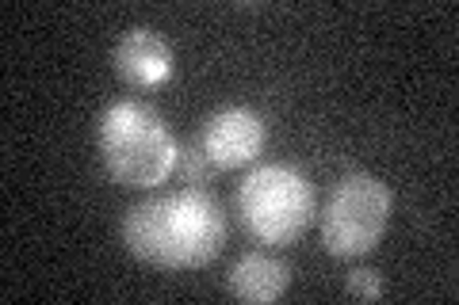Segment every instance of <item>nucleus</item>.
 Segmentation results:
<instances>
[{
	"label": "nucleus",
	"instance_id": "obj_1",
	"mask_svg": "<svg viewBox=\"0 0 459 305\" xmlns=\"http://www.w3.org/2000/svg\"><path fill=\"white\" fill-rule=\"evenodd\" d=\"M126 252L161 271L207 267L226 244L222 202L204 187H180L169 195L134 202L123 217Z\"/></svg>",
	"mask_w": 459,
	"mask_h": 305
},
{
	"label": "nucleus",
	"instance_id": "obj_2",
	"mask_svg": "<svg viewBox=\"0 0 459 305\" xmlns=\"http://www.w3.org/2000/svg\"><path fill=\"white\" fill-rule=\"evenodd\" d=\"M100 157L108 176L131 191L161 187L177 172L180 145L172 138L169 123L142 99H115L100 114Z\"/></svg>",
	"mask_w": 459,
	"mask_h": 305
},
{
	"label": "nucleus",
	"instance_id": "obj_3",
	"mask_svg": "<svg viewBox=\"0 0 459 305\" xmlns=\"http://www.w3.org/2000/svg\"><path fill=\"white\" fill-rule=\"evenodd\" d=\"M314 183L303 168L287 161L256 165L238 187V214L253 241L287 249L310 229L314 222Z\"/></svg>",
	"mask_w": 459,
	"mask_h": 305
},
{
	"label": "nucleus",
	"instance_id": "obj_4",
	"mask_svg": "<svg viewBox=\"0 0 459 305\" xmlns=\"http://www.w3.org/2000/svg\"><path fill=\"white\" fill-rule=\"evenodd\" d=\"M394 195L371 172H344L333 183L322 210V244L329 256L356 259L368 256L391 225Z\"/></svg>",
	"mask_w": 459,
	"mask_h": 305
},
{
	"label": "nucleus",
	"instance_id": "obj_5",
	"mask_svg": "<svg viewBox=\"0 0 459 305\" xmlns=\"http://www.w3.org/2000/svg\"><path fill=\"white\" fill-rule=\"evenodd\" d=\"M199 145H204L207 157L219 168L253 165L268 145V119L246 104L219 107L204 123V130H199Z\"/></svg>",
	"mask_w": 459,
	"mask_h": 305
},
{
	"label": "nucleus",
	"instance_id": "obj_6",
	"mask_svg": "<svg viewBox=\"0 0 459 305\" xmlns=\"http://www.w3.org/2000/svg\"><path fill=\"white\" fill-rule=\"evenodd\" d=\"M111 62H115V72L126 84H134V89H157L177 69L172 47L157 31H150V27H131V31L115 42Z\"/></svg>",
	"mask_w": 459,
	"mask_h": 305
},
{
	"label": "nucleus",
	"instance_id": "obj_7",
	"mask_svg": "<svg viewBox=\"0 0 459 305\" xmlns=\"http://www.w3.org/2000/svg\"><path fill=\"white\" fill-rule=\"evenodd\" d=\"M291 286V264L276 252H264V249H253V252H241L238 264L230 267V279L226 290L249 305H268L276 301L283 290Z\"/></svg>",
	"mask_w": 459,
	"mask_h": 305
},
{
	"label": "nucleus",
	"instance_id": "obj_8",
	"mask_svg": "<svg viewBox=\"0 0 459 305\" xmlns=\"http://www.w3.org/2000/svg\"><path fill=\"white\" fill-rule=\"evenodd\" d=\"M214 172H219V165L207 157V149L199 145V138L195 141H188L184 149L177 153V176L188 183V187H204V183H211L214 180Z\"/></svg>",
	"mask_w": 459,
	"mask_h": 305
},
{
	"label": "nucleus",
	"instance_id": "obj_9",
	"mask_svg": "<svg viewBox=\"0 0 459 305\" xmlns=\"http://www.w3.org/2000/svg\"><path fill=\"white\" fill-rule=\"evenodd\" d=\"M344 290H349L352 298H364V301H376V298H383V279L376 271H368V267H356V271H349V279H344Z\"/></svg>",
	"mask_w": 459,
	"mask_h": 305
}]
</instances>
